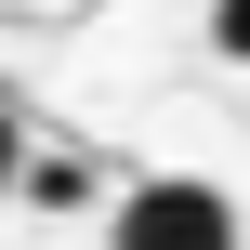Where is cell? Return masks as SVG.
I'll return each mask as SVG.
<instances>
[{
    "instance_id": "obj_2",
    "label": "cell",
    "mask_w": 250,
    "mask_h": 250,
    "mask_svg": "<svg viewBox=\"0 0 250 250\" xmlns=\"http://www.w3.org/2000/svg\"><path fill=\"white\" fill-rule=\"evenodd\" d=\"M211 53H224V66H250V0H211Z\"/></svg>"
},
{
    "instance_id": "obj_1",
    "label": "cell",
    "mask_w": 250,
    "mask_h": 250,
    "mask_svg": "<svg viewBox=\"0 0 250 250\" xmlns=\"http://www.w3.org/2000/svg\"><path fill=\"white\" fill-rule=\"evenodd\" d=\"M105 250H237V198H224L211 171H158V185L119 198Z\"/></svg>"
},
{
    "instance_id": "obj_3",
    "label": "cell",
    "mask_w": 250,
    "mask_h": 250,
    "mask_svg": "<svg viewBox=\"0 0 250 250\" xmlns=\"http://www.w3.org/2000/svg\"><path fill=\"white\" fill-rule=\"evenodd\" d=\"M13 171H26V132H13V92H0V198H13Z\"/></svg>"
}]
</instances>
